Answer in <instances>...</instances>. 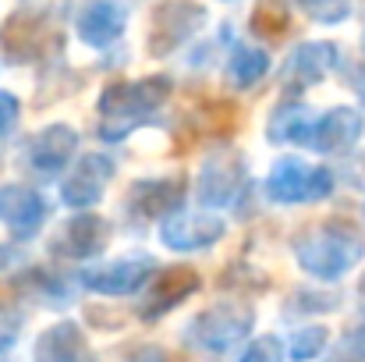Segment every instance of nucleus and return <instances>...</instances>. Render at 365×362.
<instances>
[{
    "label": "nucleus",
    "mask_w": 365,
    "mask_h": 362,
    "mask_svg": "<svg viewBox=\"0 0 365 362\" xmlns=\"http://www.w3.org/2000/svg\"><path fill=\"white\" fill-rule=\"evenodd\" d=\"M170 96V79L149 75L135 82H114L100 93V139L121 142L135 128L149 124Z\"/></svg>",
    "instance_id": "nucleus-1"
},
{
    "label": "nucleus",
    "mask_w": 365,
    "mask_h": 362,
    "mask_svg": "<svg viewBox=\"0 0 365 362\" xmlns=\"http://www.w3.org/2000/svg\"><path fill=\"white\" fill-rule=\"evenodd\" d=\"M365 256V241L348 228V224H316L309 231H302L294 238V259L305 273L319 277V281H337L348 270L359 266Z\"/></svg>",
    "instance_id": "nucleus-2"
},
{
    "label": "nucleus",
    "mask_w": 365,
    "mask_h": 362,
    "mask_svg": "<svg viewBox=\"0 0 365 362\" xmlns=\"http://www.w3.org/2000/svg\"><path fill=\"white\" fill-rule=\"evenodd\" d=\"M330 188H334L330 167L305 164L302 156H280L266 174V196L273 203H284V206L316 203V199L330 196Z\"/></svg>",
    "instance_id": "nucleus-3"
},
{
    "label": "nucleus",
    "mask_w": 365,
    "mask_h": 362,
    "mask_svg": "<svg viewBox=\"0 0 365 362\" xmlns=\"http://www.w3.org/2000/svg\"><path fill=\"white\" fill-rule=\"evenodd\" d=\"M255 316L248 309L238 306H213V309H202L188 327H185V345L206 352V356H224L231 352L235 345H242L252 331Z\"/></svg>",
    "instance_id": "nucleus-4"
},
{
    "label": "nucleus",
    "mask_w": 365,
    "mask_h": 362,
    "mask_svg": "<svg viewBox=\"0 0 365 362\" xmlns=\"http://www.w3.org/2000/svg\"><path fill=\"white\" fill-rule=\"evenodd\" d=\"M245 181V160L238 149H217L206 156L202 171H199V181H195V196L206 210H227L238 203Z\"/></svg>",
    "instance_id": "nucleus-5"
},
{
    "label": "nucleus",
    "mask_w": 365,
    "mask_h": 362,
    "mask_svg": "<svg viewBox=\"0 0 365 362\" xmlns=\"http://www.w3.org/2000/svg\"><path fill=\"white\" fill-rule=\"evenodd\" d=\"M156 259L149 252H135V256H121V259H107L100 266L82 270V288L96 291V295H131L142 291L149 284V277L156 273Z\"/></svg>",
    "instance_id": "nucleus-6"
},
{
    "label": "nucleus",
    "mask_w": 365,
    "mask_h": 362,
    "mask_svg": "<svg viewBox=\"0 0 365 362\" xmlns=\"http://www.w3.org/2000/svg\"><path fill=\"white\" fill-rule=\"evenodd\" d=\"M206 21L202 4L195 0H163L153 14V36H149V50L153 57H167L178 46H185Z\"/></svg>",
    "instance_id": "nucleus-7"
},
{
    "label": "nucleus",
    "mask_w": 365,
    "mask_h": 362,
    "mask_svg": "<svg viewBox=\"0 0 365 362\" xmlns=\"http://www.w3.org/2000/svg\"><path fill=\"white\" fill-rule=\"evenodd\" d=\"M199 284H202V277H199V270H192V266H167V270H156V273L149 277V284H145L142 302H138V316H142L145 323L167 316V313L178 309L188 295H195Z\"/></svg>",
    "instance_id": "nucleus-8"
},
{
    "label": "nucleus",
    "mask_w": 365,
    "mask_h": 362,
    "mask_svg": "<svg viewBox=\"0 0 365 362\" xmlns=\"http://www.w3.org/2000/svg\"><path fill=\"white\" fill-rule=\"evenodd\" d=\"M110 178H114V160L103 156V153H86V156L71 167V174L61 181V199H64V206H71V210H89V206H96V203L103 199V188H107Z\"/></svg>",
    "instance_id": "nucleus-9"
},
{
    "label": "nucleus",
    "mask_w": 365,
    "mask_h": 362,
    "mask_svg": "<svg viewBox=\"0 0 365 362\" xmlns=\"http://www.w3.org/2000/svg\"><path fill=\"white\" fill-rule=\"evenodd\" d=\"M224 221L217 213H170L160 221V241L174 252L210 248L224 238Z\"/></svg>",
    "instance_id": "nucleus-10"
},
{
    "label": "nucleus",
    "mask_w": 365,
    "mask_h": 362,
    "mask_svg": "<svg viewBox=\"0 0 365 362\" xmlns=\"http://www.w3.org/2000/svg\"><path fill=\"white\" fill-rule=\"evenodd\" d=\"M365 131V118L351 107H334L327 111L323 118L312 121V131H309V149L323 153V156H337V153H348L359 146Z\"/></svg>",
    "instance_id": "nucleus-11"
},
{
    "label": "nucleus",
    "mask_w": 365,
    "mask_h": 362,
    "mask_svg": "<svg viewBox=\"0 0 365 362\" xmlns=\"http://www.w3.org/2000/svg\"><path fill=\"white\" fill-rule=\"evenodd\" d=\"M337 57H341V50H337L334 43H302V46L287 57V64H284V71H280L284 89L319 86V82L337 68Z\"/></svg>",
    "instance_id": "nucleus-12"
},
{
    "label": "nucleus",
    "mask_w": 365,
    "mask_h": 362,
    "mask_svg": "<svg viewBox=\"0 0 365 362\" xmlns=\"http://www.w3.org/2000/svg\"><path fill=\"white\" fill-rule=\"evenodd\" d=\"M75 149H78V135H75V128H68V124H50V128H43L32 142H29V167L39 174V178H53V174H61L68 164H71V156H75Z\"/></svg>",
    "instance_id": "nucleus-13"
},
{
    "label": "nucleus",
    "mask_w": 365,
    "mask_h": 362,
    "mask_svg": "<svg viewBox=\"0 0 365 362\" xmlns=\"http://www.w3.org/2000/svg\"><path fill=\"white\" fill-rule=\"evenodd\" d=\"M181 199H185L181 178H145L128 188V213H135L142 221L170 217V213H178Z\"/></svg>",
    "instance_id": "nucleus-14"
},
{
    "label": "nucleus",
    "mask_w": 365,
    "mask_h": 362,
    "mask_svg": "<svg viewBox=\"0 0 365 362\" xmlns=\"http://www.w3.org/2000/svg\"><path fill=\"white\" fill-rule=\"evenodd\" d=\"M107 241H110V224L103 217L82 213L61 224V231L53 235V252L61 259H89V256H100Z\"/></svg>",
    "instance_id": "nucleus-15"
},
{
    "label": "nucleus",
    "mask_w": 365,
    "mask_h": 362,
    "mask_svg": "<svg viewBox=\"0 0 365 362\" xmlns=\"http://www.w3.org/2000/svg\"><path fill=\"white\" fill-rule=\"evenodd\" d=\"M0 221L14 238H32L46 221V203L25 185H0Z\"/></svg>",
    "instance_id": "nucleus-16"
},
{
    "label": "nucleus",
    "mask_w": 365,
    "mask_h": 362,
    "mask_svg": "<svg viewBox=\"0 0 365 362\" xmlns=\"http://www.w3.org/2000/svg\"><path fill=\"white\" fill-rule=\"evenodd\" d=\"M124 25H128V11L118 0H93L82 7V14L75 21L78 39L89 46H110L114 39H121Z\"/></svg>",
    "instance_id": "nucleus-17"
},
{
    "label": "nucleus",
    "mask_w": 365,
    "mask_h": 362,
    "mask_svg": "<svg viewBox=\"0 0 365 362\" xmlns=\"http://www.w3.org/2000/svg\"><path fill=\"white\" fill-rule=\"evenodd\" d=\"M36 362H96V359H93V348H89L86 334L71 320H61L36 341Z\"/></svg>",
    "instance_id": "nucleus-18"
},
{
    "label": "nucleus",
    "mask_w": 365,
    "mask_h": 362,
    "mask_svg": "<svg viewBox=\"0 0 365 362\" xmlns=\"http://www.w3.org/2000/svg\"><path fill=\"white\" fill-rule=\"evenodd\" d=\"M312 121H316V114L305 104H284L269 118V128H266L269 142H298V146H305L309 131H312Z\"/></svg>",
    "instance_id": "nucleus-19"
},
{
    "label": "nucleus",
    "mask_w": 365,
    "mask_h": 362,
    "mask_svg": "<svg viewBox=\"0 0 365 362\" xmlns=\"http://www.w3.org/2000/svg\"><path fill=\"white\" fill-rule=\"evenodd\" d=\"M269 71V57L259 46H235L231 61H227V82L235 89H252L266 79Z\"/></svg>",
    "instance_id": "nucleus-20"
},
{
    "label": "nucleus",
    "mask_w": 365,
    "mask_h": 362,
    "mask_svg": "<svg viewBox=\"0 0 365 362\" xmlns=\"http://www.w3.org/2000/svg\"><path fill=\"white\" fill-rule=\"evenodd\" d=\"M291 29V14L280 0H262L255 11H252V32L255 36H266V39H280L284 32Z\"/></svg>",
    "instance_id": "nucleus-21"
},
{
    "label": "nucleus",
    "mask_w": 365,
    "mask_h": 362,
    "mask_svg": "<svg viewBox=\"0 0 365 362\" xmlns=\"http://www.w3.org/2000/svg\"><path fill=\"white\" fill-rule=\"evenodd\" d=\"M291 4L319 25H337L351 14V0H291Z\"/></svg>",
    "instance_id": "nucleus-22"
},
{
    "label": "nucleus",
    "mask_w": 365,
    "mask_h": 362,
    "mask_svg": "<svg viewBox=\"0 0 365 362\" xmlns=\"http://www.w3.org/2000/svg\"><path fill=\"white\" fill-rule=\"evenodd\" d=\"M327 338H330V331L327 327H302V331H294V338H291V359L294 362H309L316 359L323 348H327Z\"/></svg>",
    "instance_id": "nucleus-23"
},
{
    "label": "nucleus",
    "mask_w": 365,
    "mask_h": 362,
    "mask_svg": "<svg viewBox=\"0 0 365 362\" xmlns=\"http://www.w3.org/2000/svg\"><path fill=\"white\" fill-rule=\"evenodd\" d=\"M238 362H284V345H280V338H273V334L255 338V341L245 348V356Z\"/></svg>",
    "instance_id": "nucleus-24"
},
{
    "label": "nucleus",
    "mask_w": 365,
    "mask_h": 362,
    "mask_svg": "<svg viewBox=\"0 0 365 362\" xmlns=\"http://www.w3.org/2000/svg\"><path fill=\"white\" fill-rule=\"evenodd\" d=\"M18 331H21V313L14 306H4L0 302V356L18 341Z\"/></svg>",
    "instance_id": "nucleus-25"
},
{
    "label": "nucleus",
    "mask_w": 365,
    "mask_h": 362,
    "mask_svg": "<svg viewBox=\"0 0 365 362\" xmlns=\"http://www.w3.org/2000/svg\"><path fill=\"white\" fill-rule=\"evenodd\" d=\"M18 100L11 96V93H0V135H7L11 128H14V121H18Z\"/></svg>",
    "instance_id": "nucleus-26"
},
{
    "label": "nucleus",
    "mask_w": 365,
    "mask_h": 362,
    "mask_svg": "<svg viewBox=\"0 0 365 362\" xmlns=\"http://www.w3.org/2000/svg\"><path fill=\"white\" fill-rule=\"evenodd\" d=\"M327 362H365V348L355 345V341H344V345H337V348L330 352Z\"/></svg>",
    "instance_id": "nucleus-27"
},
{
    "label": "nucleus",
    "mask_w": 365,
    "mask_h": 362,
    "mask_svg": "<svg viewBox=\"0 0 365 362\" xmlns=\"http://www.w3.org/2000/svg\"><path fill=\"white\" fill-rule=\"evenodd\" d=\"M348 341H355V345H362V348H365V320L355 327V331H351V338H348Z\"/></svg>",
    "instance_id": "nucleus-28"
},
{
    "label": "nucleus",
    "mask_w": 365,
    "mask_h": 362,
    "mask_svg": "<svg viewBox=\"0 0 365 362\" xmlns=\"http://www.w3.org/2000/svg\"><path fill=\"white\" fill-rule=\"evenodd\" d=\"M359 295H362V298H365V277H362V281H359Z\"/></svg>",
    "instance_id": "nucleus-29"
},
{
    "label": "nucleus",
    "mask_w": 365,
    "mask_h": 362,
    "mask_svg": "<svg viewBox=\"0 0 365 362\" xmlns=\"http://www.w3.org/2000/svg\"><path fill=\"white\" fill-rule=\"evenodd\" d=\"M362 100H365V89H362Z\"/></svg>",
    "instance_id": "nucleus-30"
},
{
    "label": "nucleus",
    "mask_w": 365,
    "mask_h": 362,
    "mask_svg": "<svg viewBox=\"0 0 365 362\" xmlns=\"http://www.w3.org/2000/svg\"><path fill=\"white\" fill-rule=\"evenodd\" d=\"M362 43H365V39H362Z\"/></svg>",
    "instance_id": "nucleus-31"
}]
</instances>
